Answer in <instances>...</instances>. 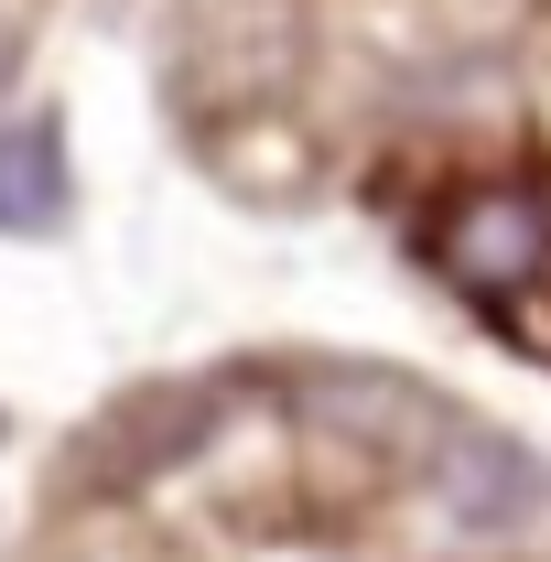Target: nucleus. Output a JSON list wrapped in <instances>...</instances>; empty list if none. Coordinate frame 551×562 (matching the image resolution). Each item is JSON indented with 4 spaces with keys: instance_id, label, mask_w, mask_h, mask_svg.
Here are the masks:
<instances>
[{
    "instance_id": "f257e3e1",
    "label": "nucleus",
    "mask_w": 551,
    "mask_h": 562,
    "mask_svg": "<svg viewBox=\"0 0 551 562\" xmlns=\"http://www.w3.org/2000/svg\"><path fill=\"white\" fill-rule=\"evenodd\" d=\"M55 184H66L55 131H11V140H0V227H33V216H55Z\"/></svg>"
}]
</instances>
